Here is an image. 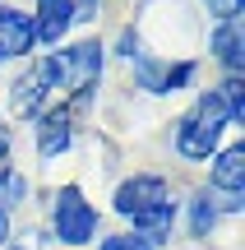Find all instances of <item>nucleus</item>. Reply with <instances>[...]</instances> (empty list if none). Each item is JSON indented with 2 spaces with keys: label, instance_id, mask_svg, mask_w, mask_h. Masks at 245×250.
Returning <instances> with one entry per match:
<instances>
[{
  "label": "nucleus",
  "instance_id": "1",
  "mask_svg": "<svg viewBox=\"0 0 245 250\" xmlns=\"http://www.w3.org/2000/svg\"><path fill=\"white\" fill-rule=\"evenodd\" d=\"M245 116V88L241 79H227L222 88H208L199 102H194V111L181 121V130H176V148H181V158H208L213 148H218L222 130L227 125H236Z\"/></svg>",
  "mask_w": 245,
  "mask_h": 250
},
{
  "label": "nucleus",
  "instance_id": "2",
  "mask_svg": "<svg viewBox=\"0 0 245 250\" xmlns=\"http://www.w3.org/2000/svg\"><path fill=\"white\" fill-rule=\"evenodd\" d=\"M116 213H125L134 223V236H144L148 246L167 241L176 223V199L171 186L162 176H130L125 186L116 190Z\"/></svg>",
  "mask_w": 245,
  "mask_h": 250
},
{
  "label": "nucleus",
  "instance_id": "3",
  "mask_svg": "<svg viewBox=\"0 0 245 250\" xmlns=\"http://www.w3.org/2000/svg\"><path fill=\"white\" fill-rule=\"evenodd\" d=\"M60 83H65V61H60V56H46V61H37L33 70H28L23 79L14 83V93H9V111H14L19 121H33L37 111H42V102L51 98Z\"/></svg>",
  "mask_w": 245,
  "mask_h": 250
},
{
  "label": "nucleus",
  "instance_id": "4",
  "mask_svg": "<svg viewBox=\"0 0 245 250\" xmlns=\"http://www.w3.org/2000/svg\"><path fill=\"white\" fill-rule=\"evenodd\" d=\"M51 218H56V236H60L65 246H88L93 236H97V208L83 199L79 186L56 190V208H51Z\"/></svg>",
  "mask_w": 245,
  "mask_h": 250
},
{
  "label": "nucleus",
  "instance_id": "5",
  "mask_svg": "<svg viewBox=\"0 0 245 250\" xmlns=\"http://www.w3.org/2000/svg\"><path fill=\"white\" fill-rule=\"evenodd\" d=\"M37 33H33V14L14 5H0V61H14V56L33 51Z\"/></svg>",
  "mask_w": 245,
  "mask_h": 250
},
{
  "label": "nucleus",
  "instance_id": "6",
  "mask_svg": "<svg viewBox=\"0 0 245 250\" xmlns=\"http://www.w3.org/2000/svg\"><path fill=\"white\" fill-rule=\"evenodd\" d=\"M70 23H74V0H37V14H33L37 42H60Z\"/></svg>",
  "mask_w": 245,
  "mask_h": 250
},
{
  "label": "nucleus",
  "instance_id": "7",
  "mask_svg": "<svg viewBox=\"0 0 245 250\" xmlns=\"http://www.w3.org/2000/svg\"><path fill=\"white\" fill-rule=\"evenodd\" d=\"M74 107H51L37 125V148H42V158H56V153L70 148V134H74Z\"/></svg>",
  "mask_w": 245,
  "mask_h": 250
},
{
  "label": "nucleus",
  "instance_id": "8",
  "mask_svg": "<svg viewBox=\"0 0 245 250\" xmlns=\"http://www.w3.org/2000/svg\"><path fill=\"white\" fill-rule=\"evenodd\" d=\"M213 190H222V195H231L236 199L241 190H245V148H227L218 162H213Z\"/></svg>",
  "mask_w": 245,
  "mask_h": 250
},
{
  "label": "nucleus",
  "instance_id": "9",
  "mask_svg": "<svg viewBox=\"0 0 245 250\" xmlns=\"http://www.w3.org/2000/svg\"><path fill=\"white\" fill-rule=\"evenodd\" d=\"M213 51H218V61L227 65L231 74L245 65V37H241V19H231V23H218V33H213Z\"/></svg>",
  "mask_w": 245,
  "mask_h": 250
},
{
  "label": "nucleus",
  "instance_id": "10",
  "mask_svg": "<svg viewBox=\"0 0 245 250\" xmlns=\"http://www.w3.org/2000/svg\"><path fill=\"white\" fill-rule=\"evenodd\" d=\"M23 195H28V181L19 176V171H0V213L9 218V208H14Z\"/></svg>",
  "mask_w": 245,
  "mask_h": 250
},
{
  "label": "nucleus",
  "instance_id": "11",
  "mask_svg": "<svg viewBox=\"0 0 245 250\" xmlns=\"http://www.w3.org/2000/svg\"><path fill=\"white\" fill-rule=\"evenodd\" d=\"M213 223H218V204H213L208 195H199V199H194V213H190V232L194 236H208Z\"/></svg>",
  "mask_w": 245,
  "mask_h": 250
},
{
  "label": "nucleus",
  "instance_id": "12",
  "mask_svg": "<svg viewBox=\"0 0 245 250\" xmlns=\"http://www.w3.org/2000/svg\"><path fill=\"white\" fill-rule=\"evenodd\" d=\"M102 250H153V246H148L144 236L125 232V236H107V241H102Z\"/></svg>",
  "mask_w": 245,
  "mask_h": 250
},
{
  "label": "nucleus",
  "instance_id": "13",
  "mask_svg": "<svg viewBox=\"0 0 245 250\" xmlns=\"http://www.w3.org/2000/svg\"><path fill=\"white\" fill-rule=\"evenodd\" d=\"M241 5L245 0H208V14H218L222 23H231V19H241Z\"/></svg>",
  "mask_w": 245,
  "mask_h": 250
},
{
  "label": "nucleus",
  "instance_id": "14",
  "mask_svg": "<svg viewBox=\"0 0 245 250\" xmlns=\"http://www.w3.org/2000/svg\"><path fill=\"white\" fill-rule=\"evenodd\" d=\"M74 19H97V0H74Z\"/></svg>",
  "mask_w": 245,
  "mask_h": 250
},
{
  "label": "nucleus",
  "instance_id": "15",
  "mask_svg": "<svg viewBox=\"0 0 245 250\" xmlns=\"http://www.w3.org/2000/svg\"><path fill=\"white\" fill-rule=\"evenodd\" d=\"M5 158H9V130L0 125V167H5Z\"/></svg>",
  "mask_w": 245,
  "mask_h": 250
},
{
  "label": "nucleus",
  "instance_id": "16",
  "mask_svg": "<svg viewBox=\"0 0 245 250\" xmlns=\"http://www.w3.org/2000/svg\"><path fill=\"white\" fill-rule=\"evenodd\" d=\"M5 236H9V218L0 213V246H5Z\"/></svg>",
  "mask_w": 245,
  "mask_h": 250
}]
</instances>
